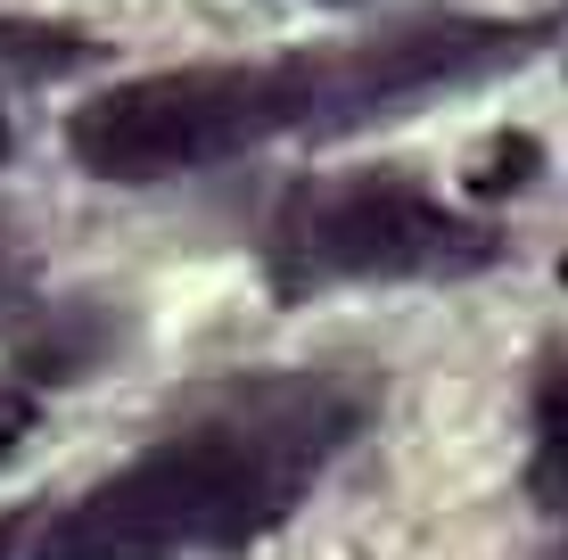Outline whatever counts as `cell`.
<instances>
[{
    "mask_svg": "<svg viewBox=\"0 0 568 560\" xmlns=\"http://www.w3.org/2000/svg\"><path fill=\"white\" fill-rule=\"evenodd\" d=\"M108 346H115L108 305H83V314H74V305H50V314L17 338V355H26V371H42V379H91L108 363Z\"/></svg>",
    "mask_w": 568,
    "mask_h": 560,
    "instance_id": "cell-5",
    "label": "cell"
},
{
    "mask_svg": "<svg viewBox=\"0 0 568 560\" xmlns=\"http://www.w3.org/2000/svg\"><path fill=\"white\" fill-rule=\"evenodd\" d=\"M264 256L281 297H313V288L346 281H454L495 264V231L454 215L428 198L420 182L371 165V173H322L281 198L264 231Z\"/></svg>",
    "mask_w": 568,
    "mask_h": 560,
    "instance_id": "cell-3",
    "label": "cell"
},
{
    "mask_svg": "<svg viewBox=\"0 0 568 560\" xmlns=\"http://www.w3.org/2000/svg\"><path fill=\"white\" fill-rule=\"evenodd\" d=\"M329 124V58H256V67H165L115 83L67 115V149L100 182H173L231 165L281 132Z\"/></svg>",
    "mask_w": 568,
    "mask_h": 560,
    "instance_id": "cell-2",
    "label": "cell"
},
{
    "mask_svg": "<svg viewBox=\"0 0 568 560\" xmlns=\"http://www.w3.org/2000/svg\"><path fill=\"white\" fill-rule=\"evenodd\" d=\"M527 487H536L544 511L568 519V338L536 371V461H527Z\"/></svg>",
    "mask_w": 568,
    "mask_h": 560,
    "instance_id": "cell-6",
    "label": "cell"
},
{
    "mask_svg": "<svg viewBox=\"0 0 568 560\" xmlns=\"http://www.w3.org/2000/svg\"><path fill=\"white\" fill-rule=\"evenodd\" d=\"M0 157H9V115H0Z\"/></svg>",
    "mask_w": 568,
    "mask_h": 560,
    "instance_id": "cell-10",
    "label": "cell"
},
{
    "mask_svg": "<svg viewBox=\"0 0 568 560\" xmlns=\"http://www.w3.org/2000/svg\"><path fill=\"white\" fill-rule=\"evenodd\" d=\"M9 552H17V536H9V528H0V560H9Z\"/></svg>",
    "mask_w": 568,
    "mask_h": 560,
    "instance_id": "cell-9",
    "label": "cell"
},
{
    "mask_svg": "<svg viewBox=\"0 0 568 560\" xmlns=\"http://www.w3.org/2000/svg\"><path fill=\"white\" fill-rule=\"evenodd\" d=\"M527 50H536V26H478V17H428V26L355 42V50L329 58V124L322 132L371 124V115H396V108L428 100V91L469 83V74L519 67Z\"/></svg>",
    "mask_w": 568,
    "mask_h": 560,
    "instance_id": "cell-4",
    "label": "cell"
},
{
    "mask_svg": "<svg viewBox=\"0 0 568 560\" xmlns=\"http://www.w3.org/2000/svg\"><path fill=\"white\" fill-rule=\"evenodd\" d=\"M363 429V396L322 371H256L199 396L149 454L50 519L33 560H182L240 552L305 503Z\"/></svg>",
    "mask_w": 568,
    "mask_h": 560,
    "instance_id": "cell-1",
    "label": "cell"
},
{
    "mask_svg": "<svg viewBox=\"0 0 568 560\" xmlns=\"http://www.w3.org/2000/svg\"><path fill=\"white\" fill-rule=\"evenodd\" d=\"M26 437H33V396L0 379V461H9L17 446H26Z\"/></svg>",
    "mask_w": 568,
    "mask_h": 560,
    "instance_id": "cell-7",
    "label": "cell"
},
{
    "mask_svg": "<svg viewBox=\"0 0 568 560\" xmlns=\"http://www.w3.org/2000/svg\"><path fill=\"white\" fill-rule=\"evenodd\" d=\"M26 297V256H9V240H0V305H17ZM26 314V305H17Z\"/></svg>",
    "mask_w": 568,
    "mask_h": 560,
    "instance_id": "cell-8",
    "label": "cell"
}]
</instances>
